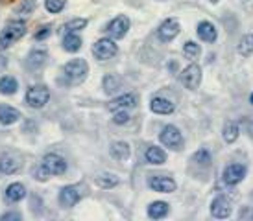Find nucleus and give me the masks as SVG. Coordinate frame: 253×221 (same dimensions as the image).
<instances>
[{"instance_id": "nucleus-1", "label": "nucleus", "mask_w": 253, "mask_h": 221, "mask_svg": "<svg viewBox=\"0 0 253 221\" xmlns=\"http://www.w3.org/2000/svg\"><path fill=\"white\" fill-rule=\"evenodd\" d=\"M26 35V22L24 21H9L0 32V52L7 50L11 44Z\"/></svg>"}, {"instance_id": "nucleus-2", "label": "nucleus", "mask_w": 253, "mask_h": 221, "mask_svg": "<svg viewBox=\"0 0 253 221\" xmlns=\"http://www.w3.org/2000/svg\"><path fill=\"white\" fill-rule=\"evenodd\" d=\"M87 74H89V65L85 59H71L63 67V76L67 79L69 85H80L87 79Z\"/></svg>"}, {"instance_id": "nucleus-3", "label": "nucleus", "mask_w": 253, "mask_h": 221, "mask_svg": "<svg viewBox=\"0 0 253 221\" xmlns=\"http://www.w3.org/2000/svg\"><path fill=\"white\" fill-rule=\"evenodd\" d=\"M159 140H161V144L165 146V147L174 149V151H181L183 144H185L181 131L177 129L176 125H172V124L163 127L161 133H159Z\"/></svg>"}, {"instance_id": "nucleus-4", "label": "nucleus", "mask_w": 253, "mask_h": 221, "mask_svg": "<svg viewBox=\"0 0 253 221\" xmlns=\"http://www.w3.org/2000/svg\"><path fill=\"white\" fill-rule=\"evenodd\" d=\"M24 100H26V105L32 107V109H42L50 100L48 87H46V85H32V87L26 90Z\"/></svg>"}, {"instance_id": "nucleus-5", "label": "nucleus", "mask_w": 253, "mask_h": 221, "mask_svg": "<svg viewBox=\"0 0 253 221\" xmlns=\"http://www.w3.org/2000/svg\"><path fill=\"white\" fill-rule=\"evenodd\" d=\"M119 52V46H117V42L115 39L111 37H104V39H100L92 44V55L98 59V61H107V59H111L115 57Z\"/></svg>"}, {"instance_id": "nucleus-6", "label": "nucleus", "mask_w": 253, "mask_h": 221, "mask_svg": "<svg viewBox=\"0 0 253 221\" xmlns=\"http://www.w3.org/2000/svg\"><path fill=\"white\" fill-rule=\"evenodd\" d=\"M41 166L48 175H63L67 172V160L57 153H46L41 160Z\"/></svg>"}, {"instance_id": "nucleus-7", "label": "nucleus", "mask_w": 253, "mask_h": 221, "mask_svg": "<svg viewBox=\"0 0 253 221\" xmlns=\"http://www.w3.org/2000/svg\"><path fill=\"white\" fill-rule=\"evenodd\" d=\"M129 26H131V22H129V19H127L126 15H117L115 19H111V21L107 22L106 32L111 39L117 41V39H122L127 34Z\"/></svg>"}, {"instance_id": "nucleus-8", "label": "nucleus", "mask_w": 253, "mask_h": 221, "mask_svg": "<svg viewBox=\"0 0 253 221\" xmlns=\"http://www.w3.org/2000/svg\"><path fill=\"white\" fill-rule=\"evenodd\" d=\"M181 83L185 89L196 90L202 83V67L196 63H190L189 67L181 72Z\"/></svg>"}, {"instance_id": "nucleus-9", "label": "nucleus", "mask_w": 253, "mask_h": 221, "mask_svg": "<svg viewBox=\"0 0 253 221\" xmlns=\"http://www.w3.org/2000/svg\"><path fill=\"white\" fill-rule=\"evenodd\" d=\"M22 168V157L17 153H2L0 155V173L2 175H13V173L21 172Z\"/></svg>"}, {"instance_id": "nucleus-10", "label": "nucleus", "mask_w": 253, "mask_h": 221, "mask_svg": "<svg viewBox=\"0 0 253 221\" xmlns=\"http://www.w3.org/2000/svg\"><path fill=\"white\" fill-rule=\"evenodd\" d=\"M179 32H181L179 21L170 17V19H165V21L159 24V28H157V37H159L163 42H170L179 35Z\"/></svg>"}, {"instance_id": "nucleus-11", "label": "nucleus", "mask_w": 253, "mask_h": 221, "mask_svg": "<svg viewBox=\"0 0 253 221\" xmlns=\"http://www.w3.org/2000/svg\"><path fill=\"white\" fill-rule=\"evenodd\" d=\"M246 173H248L246 166L235 162V164H229L227 168H225L224 173H222V179H224L225 184L235 186V184H239V183H242V181H244Z\"/></svg>"}, {"instance_id": "nucleus-12", "label": "nucleus", "mask_w": 253, "mask_h": 221, "mask_svg": "<svg viewBox=\"0 0 253 221\" xmlns=\"http://www.w3.org/2000/svg\"><path fill=\"white\" fill-rule=\"evenodd\" d=\"M139 104V96L135 92H127V94H120L115 100H111L107 104V109L115 112V110H127V109H133Z\"/></svg>"}, {"instance_id": "nucleus-13", "label": "nucleus", "mask_w": 253, "mask_h": 221, "mask_svg": "<svg viewBox=\"0 0 253 221\" xmlns=\"http://www.w3.org/2000/svg\"><path fill=\"white\" fill-rule=\"evenodd\" d=\"M148 186L152 188L154 192H159V193H172L176 192V181L170 179V177H165V175H154V177H150L148 181Z\"/></svg>"}, {"instance_id": "nucleus-14", "label": "nucleus", "mask_w": 253, "mask_h": 221, "mask_svg": "<svg viewBox=\"0 0 253 221\" xmlns=\"http://www.w3.org/2000/svg\"><path fill=\"white\" fill-rule=\"evenodd\" d=\"M233 212V207L229 199L224 197V195H218L214 197L211 203V216L212 218H216V220H225V218H229Z\"/></svg>"}, {"instance_id": "nucleus-15", "label": "nucleus", "mask_w": 253, "mask_h": 221, "mask_svg": "<svg viewBox=\"0 0 253 221\" xmlns=\"http://www.w3.org/2000/svg\"><path fill=\"white\" fill-rule=\"evenodd\" d=\"M59 205L63 208H72L74 205H78V201L82 199V192L80 186H65L59 192Z\"/></svg>"}, {"instance_id": "nucleus-16", "label": "nucleus", "mask_w": 253, "mask_h": 221, "mask_svg": "<svg viewBox=\"0 0 253 221\" xmlns=\"http://www.w3.org/2000/svg\"><path fill=\"white\" fill-rule=\"evenodd\" d=\"M150 109L155 114H172L176 110V105L163 96H155L150 100Z\"/></svg>"}, {"instance_id": "nucleus-17", "label": "nucleus", "mask_w": 253, "mask_h": 221, "mask_svg": "<svg viewBox=\"0 0 253 221\" xmlns=\"http://www.w3.org/2000/svg\"><path fill=\"white\" fill-rule=\"evenodd\" d=\"M22 118L21 110L11 107V105L0 104V124L2 125H13Z\"/></svg>"}, {"instance_id": "nucleus-18", "label": "nucleus", "mask_w": 253, "mask_h": 221, "mask_svg": "<svg viewBox=\"0 0 253 221\" xmlns=\"http://www.w3.org/2000/svg\"><path fill=\"white\" fill-rule=\"evenodd\" d=\"M46 61H48V52L41 48L32 50L28 54V57H26V65H28V69H32V70L42 69V67L46 65Z\"/></svg>"}, {"instance_id": "nucleus-19", "label": "nucleus", "mask_w": 253, "mask_h": 221, "mask_svg": "<svg viewBox=\"0 0 253 221\" xmlns=\"http://www.w3.org/2000/svg\"><path fill=\"white\" fill-rule=\"evenodd\" d=\"M196 32H198V37H200L204 42H214V41H216V37H218L216 26H214L212 22H209V21L200 22Z\"/></svg>"}, {"instance_id": "nucleus-20", "label": "nucleus", "mask_w": 253, "mask_h": 221, "mask_svg": "<svg viewBox=\"0 0 253 221\" xmlns=\"http://www.w3.org/2000/svg\"><path fill=\"white\" fill-rule=\"evenodd\" d=\"M109 155H111V159H115V160H127L129 155H131V147H129L127 142L119 140V142H113V144L109 146Z\"/></svg>"}, {"instance_id": "nucleus-21", "label": "nucleus", "mask_w": 253, "mask_h": 221, "mask_svg": "<svg viewBox=\"0 0 253 221\" xmlns=\"http://www.w3.org/2000/svg\"><path fill=\"white\" fill-rule=\"evenodd\" d=\"M144 157H146V162L154 166H161L167 162V151L163 147H159V146H148Z\"/></svg>"}, {"instance_id": "nucleus-22", "label": "nucleus", "mask_w": 253, "mask_h": 221, "mask_svg": "<svg viewBox=\"0 0 253 221\" xmlns=\"http://www.w3.org/2000/svg\"><path fill=\"white\" fill-rule=\"evenodd\" d=\"M4 197L9 203H19V201H22L26 197V186L22 183H11L6 188V192H4Z\"/></svg>"}, {"instance_id": "nucleus-23", "label": "nucleus", "mask_w": 253, "mask_h": 221, "mask_svg": "<svg viewBox=\"0 0 253 221\" xmlns=\"http://www.w3.org/2000/svg\"><path fill=\"white\" fill-rule=\"evenodd\" d=\"M61 44H63V50L74 54V52H78V50L82 48V37H80L76 32H69V34H65Z\"/></svg>"}, {"instance_id": "nucleus-24", "label": "nucleus", "mask_w": 253, "mask_h": 221, "mask_svg": "<svg viewBox=\"0 0 253 221\" xmlns=\"http://www.w3.org/2000/svg\"><path fill=\"white\" fill-rule=\"evenodd\" d=\"M167 214H169V203H165V201H154L148 207V216L152 220H161Z\"/></svg>"}, {"instance_id": "nucleus-25", "label": "nucleus", "mask_w": 253, "mask_h": 221, "mask_svg": "<svg viewBox=\"0 0 253 221\" xmlns=\"http://www.w3.org/2000/svg\"><path fill=\"white\" fill-rule=\"evenodd\" d=\"M19 90V81L13 76H2L0 77V94L11 96Z\"/></svg>"}, {"instance_id": "nucleus-26", "label": "nucleus", "mask_w": 253, "mask_h": 221, "mask_svg": "<svg viewBox=\"0 0 253 221\" xmlns=\"http://www.w3.org/2000/svg\"><path fill=\"white\" fill-rule=\"evenodd\" d=\"M240 135V125L237 122H227L224 125V131H222V137L227 144H233V142H237V138Z\"/></svg>"}, {"instance_id": "nucleus-27", "label": "nucleus", "mask_w": 253, "mask_h": 221, "mask_svg": "<svg viewBox=\"0 0 253 221\" xmlns=\"http://www.w3.org/2000/svg\"><path fill=\"white\" fill-rule=\"evenodd\" d=\"M94 183H96L100 188H115L120 183V181H119V177H117L115 173L104 172V173H100L98 177L94 179Z\"/></svg>"}, {"instance_id": "nucleus-28", "label": "nucleus", "mask_w": 253, "mask_h": 221, "mask_svg": "<svg viewBox=\"0 0 253 221\" xmlns=\"http://www.w3.org/2000/svg\"><path fill=\"white\" fill-rule=\"evenodd\" d=\"M120 85H122V81H120L115 74H107V76L104 77V92L109 94V96H113V94H117V92H119Z\"/></svg>"}, {"instance_id": "nucleus-29", "label": "nucleus", "mask_w": 253, "mask_h": 221, "mask_svg": "<svg viewBox=\"0 0 253 221\" xmlns=\"http://www.w3.org/2000/svg\"><path fill=\"white\" fill-rule=\"evenodd\" d=\"M240 55L244 57H250L253 54V34H246L242 39L239 41V46H237Z\"/></svg>"}, {"instance_id": "nucleus-30", "label": "nucleus", "mask_w": 253, "mask_h": 221, "mask_svg": "<svg viewBox=\"0 0 253 221\" xmlns=\"http://www.w3.org/2000/svg\"><path fill=\"white\" fill-rule=\"evenodd\" d=\"M87 24H89V21H87V19L78 17V19H72V21L65 22L63 26H61V32H65V34H69V32H80V30H84Z\"/></svg>"}, {"instance_id": "nucleus-31", "label": "nucleus", "mask_w": 253, "mask_h": 221, "mask_svg": "<svg viewBox=\"0 0 253 221\" xmlns=\"http://www.w3.org/2000/svg\"><path fill=\"white\" fill-rule=\"evenodd\" d=\"M183 54L189 59H198L200 54H202V48H200V44L196 41H187L183 44Z\"/></svg>"}, {"instance_id": "nucleus-32", "label": "nucleus", "mask_w": 253, "mask_h": 221, "mask_svg": "<svg viewBox=\"0 0 253 221\" xmlns=\"http://www.w3.org/2000/svg\"><path fill=\"white\" fill-rule=\"evenodd\" d=\"M192 162H196L198 166H209L211 164V153H209V149H205V147L198 149V151L192 155Z\"/></svg>"}, {"instance_id": "nucleus-33", "label": "nucleus", "mask_w": 253, "mask_h": 221, "mask_svg": "<svg viewBox=\"0 0 253 221\" xmlns=\"http://www.w3.org/2000/svg\"><path fill=\"white\" fill-rule=\"evenodd\" d=\"M37 6V2L36 0H22L21 4L17 6V15H21V17H28V15L34 13V9H36Z\"/></svg>"}, {"instance_id": "nucleus-34", "label": "nucleus", "mask_w": 253, "mask_h": 221, "mask_svg": "<svg viewBox=\"0 0 253 221\" xmlns=\"http://www.w3.org/2000/svg\"><path fill=\"white\" fill-rule=\"evenodd\" d=\"M67 6V0H44V7L50 13H61Z\"/></svg>"}, {"instance_id": "nucleus-35", "label": "nucleus", "mask_w": 253, "mask_h": 221, "mask_svg": "<svg viewBox=\"0 0 253 221\" xmlns=\"http://www.w3.org/2000/svg\"><path fill=\"white\" fill-rule=\"evenodd\" d=\"M113 122L119 125H124L129 122V114H127V110H115V114H113Z\"/></svg>"}, {"instance_id": "nucleus-36", "label": "nucleus", "mask_w": 253, "mask_h": 221, "mask_svg": "<svg viewBox=\"0 0 253 221\" xmlns=\"http://www.w3.org/2000/svg\"><path fill=\"white\" fill-rule=\"evenodd\" d=\"M50 34H52V26L50 24H44V26H41L39 30L36 32V41H44L46 37H50Z\"/></svg>"}, {"instance_id": "nucleus-37", "label": "nucleus", "mask_w": 253, "mask_h": 221, "mask_svg": "<svg viewBox=\"0 0 253 221\" xmlns=\"http://www.w3.org/2000/svg\"><path fill=\"white\" fill-rule=\"evenodd\" d=\"M34 177H36L37 181H46L50 177V175L46 173V170H44L42 166H39L37 170H34Z\"/></svg>"}, {"instance_id": "nucleus-38", "label": "nucleus", "mask_w": 253, "mask_h": 221, "mask_svg": "<svg viewBox=\"0 0 253 221\" xmlns=\"http://www.w3.org/2000/svg\"><path fill=\"white\" fill-rule=\"evenodd\" d=\"M2 220L4 221H11V220H21V214H19V212H7V214H4L2 216Z\"/></svg>"}, {"instance_id": "nucleus-39", "label": "nucleus", "mask_w": 253, "mask_h": 221, "mask_svg": "<svg viewBox=\"0 0 253 221\" xmlns=\"http://www.w3.org/2000/svg\"><path fill=\"white\" fill-rule=\"evenodd\" d=\"M177 69H179V65H177V63H174V61L170 63V70H172V72H174V70L177 72Z\"/></svg>"}, {"instance_id": "nucleus-40", "label": "nucleus", "mask_w": 253, "mask_h": 221, "mask_svg": "<svg viewBox=\"0 0 253 221\" xmlns=\"http://www.w3.org/2000/svg\"><path fill=\"white\" fill-rule=\"evenodd\" d=\"M209 2H211V4H218V2H220V0H209Z\"/></svg>"}, {"instance_id": "nucleus-41", "label": "nucleus", "mask_w": 253, "mask_h": 221, "mask_svg": "<svg viewBox=\"0 0 253 221\" xmlns=\"http://www.w3.org/2000/svg\"><path fill=\"white\" fill-rule=\"evenodd\" d=\"M250 102H252V104H253V92H252V96H250Z\"/></svg>"}, {"instance_id": "nucleus-42", "label": "nucleus", "mask_w": 253, "mask_h": 221, "mask_svg": "<svg viewBox=\"0 0 253 221\" xmlns=\"http://www.w3.org/2000/svg\"><path fill=\"white\" fill-rule=\"evenodd\" d=\"M244 2H250V0H244Z\"/></svg>"}]
</instances>
